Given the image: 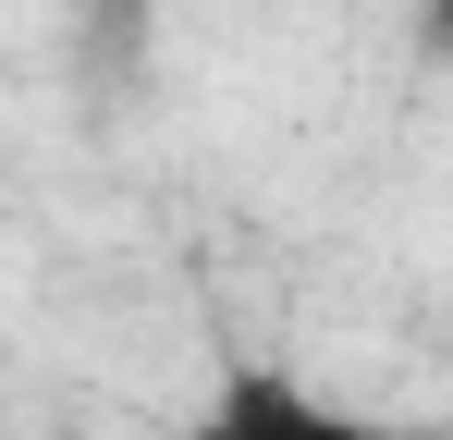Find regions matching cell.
<instances>
[{
    "instance_id": "obj_2",
    "label": "cell",
    "mask_w": 453,
    "mask_h": 440,
    "mask_svg": "<svg viewBox=\"0 0 453 440\" xmlns=\"http://www.w3.org/2000/svg\"><path fill=\"white\" fill-rule=\"evenodd\" d=\"M417 49H429V62H453V0H417Z\"/></svg>"
},
{
    "instance_id": "obj_3",
    "label": "cell",
    "mask_w": 453,
    "mask_h": 440,
    "mask_svg": "<svg viewBox=\"0 0 453 440\" xmlns=\"http://www.w3.org/2000/svg\"><path fill=\"white\" fill-rule=\"evenodd\" d=\"M98 12H148V0H98Z\"/></svg>"
},
{
    "instance_id": "obj_1",
    "label": "cell",
    "mask_w": 453,
    "mask_h": 440,
    "mask_svg": "<svg viewBox=\"0 0 453 440\" xmlns=\"http://www.w3.org/2000/svg\"><path fill=\"white\" fill-rule=\"evenodd\" d=\"M172 440H417V429L331 404V391H319V379H295V367H221V391H209Z\"/></svg>"
}]
</instances>
